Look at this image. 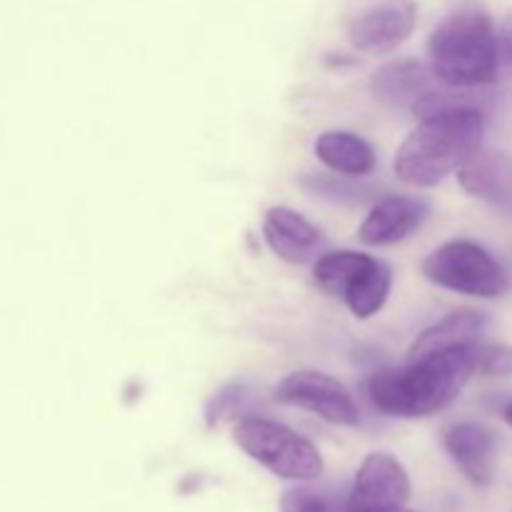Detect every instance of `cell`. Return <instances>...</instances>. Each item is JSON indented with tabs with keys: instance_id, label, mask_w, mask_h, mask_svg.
<instances>
[{
	"instance_id": "cell-10",
	"label": "cell",
	"mask_w": 512,
	"mask_h": 512,
	"mask_svg": "<svg viewBox=\"0 0 512 512\" xmlns=\"http://www.w3.org/2000/svg\"><path fill=\"white\" fill-rule=\"evenodd\" d=\"M263 235L268 248L293 265L315 263L325 248L323 233L290 208H270L265 215Z\"/></svg>"
},
{
	"instance_id": "cell-17",
	"label": "cell",
	"mask_w": 512,
	"mask_h": 512,
	"mask_svg": "<svg viewBox=\"0 0 512 512\" xmlns=\"http://www.w3.org/2000/svg\"><path fill=\"white\" fill-rule=\"evenodd\" d=\"M390 285H393V275H390V268L380 260L373 258V263L360 273V278L350 285V290L345 293V303H348L350 313L355 318L365 320L370 315L378 313L385 305L390 295Z\"/></svg>"
},
{
	"instance_id": "cell-8",
	"label": "cell",
	"mask_w": 512,
	"mask_h": 512,
	"mask_svg": "<svg viewBox=\"0 0 512 512\" xmlns=\"http://www.w3.org/2000/svg\"><path fill=\"white\" fill-rule=\"evenodd\" d=\"M415 18L418 10L413 0H380L350 20L348 40L360 53H390L413 35Z\"/></svg>"
},
{
	"instance_id": "cell-21",
	"label": "cell",
	"mask_w": 512,
	"mask_h": 512,
	"mask_svg": "<svg viewBox=\"0 0 512 512\" xmlns=\"http://www.w3.org/2000/svg\"><path fill=\"white\" fill-rule=\"evenodd\" d=\"M503 418H505V423H508V425H510V428H512V403L508 405V408H505V410H503Z\"/></svg>"
},
{
	"instance_id": "cell-12",
	"label": "cell",
	"mask_w": 512,
	"mask_h": 512,
	"mask_svg": "<svg viewBox=\"0 0 512 512\" xmlns=\"http://www.w3.org/2000/svg\"><path fill=\"white\" fill-rule=\"evenodd\" d=\"M430 75H435L433 70H428L418 60H393L373 75L370 88L380 103L393 105V108H415L420 100L433 93Z\"/></svg>"
},
{
	"instance_id": "cell-22",
	"label": "cell",
	"mask_w": 512,
	"mask_h": 512,
	"mask_svg": "<svg viewBox=\"0 0 512 512\" xmlns=\"http://www.w3.org/2000/svg\"><path fill=\"white\" fill-rule=\"evenodd\" d=\"M385 512H415V510H408V508H405V505H403V508H393V510H385Z\"/></svg>"
},
{
	"instance_id": "cell-18",
	"label": "cell",
	"mask_w": 512,
	"mask_h": 512,
	"mask_svg": "<svg viewBox=\"0 0 512 512\" xmlns=\"http://www.w3.org/2000/svg\"><path fill=\"white\" fill-rule=\"evenodd\" d=\"M280 512H345V503H335L308 488H293L280 498Z\"/></svg>"
},
{
	"instance_id": "cell-16",
	"label": "cell",
	"mask_w": 512,
	"mask_h": 512,
	"mask_svg": "<svg viewBox=\"0 0 512 512\" xmlns=\"http://www.w3.org/2000/svg\"><path fill=\"white\" fill-rule=\"evenodd\" d=\"M373 258L365 253H355V250H338V253H323L315 260V283L323 293L333 295V298H345L350 285L360 278Z\"/></svg>"
},
{
	"instance_id": "cell-5",
	"label": "cell",
	"mask_w": 512,
	"mask_h": 512,
	"mask_svg": "<svg viewBox=\"0 0 512 512\" xmlns=\"http://www.w3.org/2000/svg\"><path fill=\"white\" fill-rule=\"evenodd\" d=\"M423 275L440 288L475 298H498L508 290V275L498 260L470 240L440 245L425 258Z\"/></svg>"
},
{
	"instance_id": "cell-14",
	"label": "cell",
	"mask_w": 512,
	"mask_h": 512,
	"mask_svg": "<svg viewBox=\"0 0 512 512\" xmlns=\"http://www.w3.org/2000/svg\"><path fill=\"white\" fill-rule=\"evenodd\" d=\"M485 323L488 320L478 310H455L415 340L410 348V358H420V355L435 353V350L458 348V345H478Z\"/></svg>"
},
{
	"instance_id": "cell-2",
	"label": "cell",
	"mask_w": 512,
	"mask_h": 512,
	"mask_svg": "<svg viewBox=\"0 0 512 512\" xmlns=\"http://www.w3.org/2000/svg\"><path fill=\"white\" fill-rule=\"evenodd\" d=\"M485 120L465 105L435 110L420 120L395 155V175L415 188H435L480 153Z\"/></svg>"
},
{
	"instance_id": "cell-11",
	"label": "cell",
	"mask_w": 512,
	"mask_h": 512,
	"mask_svg": "<svg viewBox=\"0 0 512 512\" xmlns=\"http://www.w3.org/2000/svg\"><path fill=\"white\" fill-rule=\"evenodd\" d=\"M445 450L460 473L475 485L485 488L493 480V438L478 423H458L445 430Z\"/></svg>"
},
{
	"instance_id": "cell-6",
	"label": "cell",
	"mask_w": 512,
	"mask_h": 512,
	"mask_svg": "<svg viewBox=\"0 0 512 512\" xmlns=\"http://www.w3.org/2000/svg\"><path fill=\"white\" fill-rule=\"evenodd\" d=\"M275 400L308 410L323 418L325 423L343 425V428H355L360 423L358 403L350 390L330 375L315 373V370H298V373L285 375L275 385Z\"/></svg>"
},
{
	"instance_id": "cell-4",
	"label": "cell",
	"mask_w": 512,
	"mask_h": 512,
	"mask_svg": "<svg viewBox=\"0 0 512 512\" xmlns=\"http://www.w3.org/2000/svg\"><path fill=\"white\" fill-rule=\"evenodd\" d=\"M233 440L245 455L283 480L308 483L323 475V455L318 448L283 423L243 418L235 423Z\"/></svg>"
},
{
	"instance_id": "cell-15",
	"label": "cell",
	"mask_w": 512,
	"mask_h": 512,
	"mask_svg": "<svg viewBox=\"0 0 512 512\" xmlns=\"http://www.w3.org/2000/svg\"><path fill=\"white\" fill-rule=\"evenodd\" d=\"M460 183L475 198L508 203L512 198V165L503 155L478 153L460 168Z\"/></svg>"
},
{
	"instance_id": "cell-1",
	"label": "cell",
	"mask_w": 512,
	"mask_h": 512,
	"mask_svg": "<svg viewBox=\"0 0 512 512\" xmlns=\"http://www.w3.org/2000/svg\"><path fill=\"white\" fill-rule=\"evenodd\" d=\"M478 345L435 350L410 358L405 368H388L373 375L368 385L370 403L378 413L393 418H428L448 408L475 370Z\"/></svg>"
},
{
	"instance_id": "cell-7",
	"label": "cell",
	"mask_w": 512,
	"mask_h": 512,
	"mask_svg": "<svg viewBox=\"0 0 512 512\" xmlns=\"http://www.w3.org/2000/svg\"><path fill=\"white\" fill-rule=\"evenodd\" d=\"M413 485L410 475L393 455L370 453L355 475L345 512H385L408 505Z\"/></svg>"
},
{
	"instance_id": "cell-9",
	"label": "cell",
	"mask_w": 512,
	"mask_h": 512,
	"mask_svg": "<svg viewBox=\"0 0 512 512\" xmlns=\"http://www.w3.org/2000/svg\"><path fill=\"white\" fill-rule=\"evenodd\" d=\"M428 215V200L415 198V195H390L370 210L365 223L360 225L358 238L370 248L395 245L413 235L418 228H423Z\"/></svg>"
},
{
	"instance_id": "cell-3",
	"label": "cell",
	"mask_w": 512,
	"mask_h": 512,
	"mask_svg": "<svg viewBox=\"0 0 512 512\" xmlns=\"http://www.w3.org/2000/svg\"><path fill=\"white\" fill-rule=\"evenodd\" d=\"M430 70L453 88H478L498 78L500 48L493 20L480 10L445 18L430 33Z\"/></svg>"
},
{
	"instance_id": "cell-13",
	"label": "cell",
	"mask_w": 512,
	"mask_h": 512,
	"mask_svg": "<svg viewBox=\"0 0 512 512\" xmlns=\"http://www.w3.org/2000/svg\"><path fill=\"white\" fill-rule=\"evenodd\" d=\"M315 155L330 170L353 175V178H363L375 170L373 148L363 138H358L355 133H345V130H328L320 135L315 140Z\"/></svg>"
},
{
	"instance_id": "cell-19",
	"label": "cell",
	"mask_w": 512,
	"mask_h": 512,
	"mask_svg": "<svg viewBox=\"0 0 512 512\" xmlns=\"http://www.w3.org/2000/svg\"><path fill=\"white\" fill-rule=\"evenodd\" d=\"M475 370L488 375V378H508V375H512V348L500 343L478 345Z\"/></svg>"
},
{
	"instance_id": "cell-20",
	"label": "cell",
	"mask_w": 512,
	"mask_h": 512,
	"mask_svg": "<svg viewBox=\"0 0 512 512\" xmlns=\"http://www.w3.org/2000/svg\"><path fill=\"white\" fill-rule=\"evenodd\" d=\"M498 48H500V58L512 65V13L503 20V25H500Z\"/></svg>"
}]
</instances>
